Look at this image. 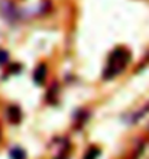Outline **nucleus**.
<instances>
[{"instance_id":"nucleus-1","label":"nucleus","mask_w":149,"mask_h":159,"mask_svg":"<svg viewBox=\"0 0 149 159\" xmlns=\"http://www.w3.org/2000/svg\"><path fill=\"white\" fill-rule=\"evenodd\" d=\"M129 61H130V52L128 49H124V48L114 49L112 55L109 57L107 67L104 70V80H110L113 77H116L117 74H120L126 68Z\"/></svg>"},{"instance_id":"nucleus-2","label":"nucleus","mask_w":149,"mask_h":159,"mask_svg":"<svg viewBox=\"0 0 149 159\" xmlns=\"http://www.w3.org/2000/svg\"><path fill=\"white\" fill-rule=\"evenodd\" d=\"M0 13L6 17V20H15V19H17L16 9H15V6H13L10 2H7V0H4L3 3L0 4Z\"/></svg>"},{"instance_id":"nucleus-3","label":"nucleus","mask_w":149,"mask_h":159,"mask_svg":"<svg viewBox=\"0 0 149 159\" xmlns=\"http://www.w3.org/2000/svg\"><path fill=\"white\" fill-rule=\"evenodd\" d=\"M45 78H46V65L45 64H41V65L35 70L33 81H35L38 85H42V84L45 83Z\"/></svg>"},{"instance_id":"nucleus-4","label":"nucleus","mask_w":149,"mask_h":159,"mask_svg":"<svg viewBox=\"0 0 149 159\" xmlns=\"http://www.w3.org/2000/svg\"><path fill=\"white\" fill-rule=\"evenodd\" d=\"M9 117H10L12 121H19L22 117L21 110L17 109V107H10V109H9Z\"/></svg>"},{"instance_id":"nucleus-5","label":"nucleus","mask_w":149,"mask_h":159,"mask_svg":"<svg viewBox=\"0 0 149 159\" xmlns=\"http://www.w3.org/2000/svg\"><path fill=\"white\" fill-rule=\"evenodd\" d=\"M10 158L12 159H26V153L22 151L21 148H15L10 151Z\"/></svg>"},{"instance_id":"nucleus-6","label":"nucleus","mask_w":149,"mask_h":159,"mask_svg":"<svg viewBox=\"0 0 149 159\" xmlns=\"http://www.w3.org/2000/svg\"><path fill=\"white\" fill-rule=\"evenodd\" d=\"M100 151L99 149H94V148H91L90 151H88V153L86 155V159H95L97 156H99Z\"/></svg>"},{"instance_id":"nucleus-7","label":"nucleus","mask_w":149,"mask_h":159,"mask_svg":"<svg viewBox=\"0 0 149 159\" xmlns=\"http://www.w3.org/2000/svg\"><path fill=\"white\" fill-rule=\"evenodd\" d=\"M9 61V54L6 52V51L0 49V65H3V64H6Z\"/></svg>"}]
</instances>
